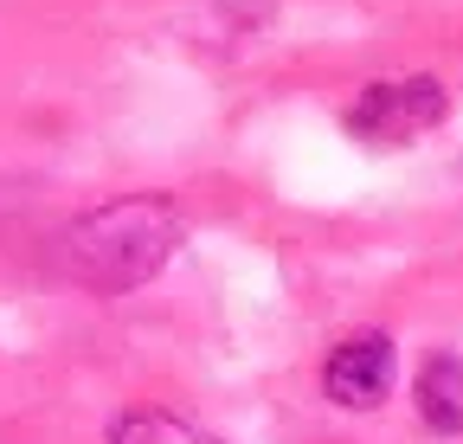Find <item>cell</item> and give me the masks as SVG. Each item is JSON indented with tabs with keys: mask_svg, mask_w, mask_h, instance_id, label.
<instances>
[{
	"mask_svg": "<svg viewBox=\"0 0 463 444\" xmlns=\"http://www.w3.org/2000/svg\"><path fill=\"white\" fill-rule=\"evenodd\" d=\"M181 245V213L167 194H123L109 206H90L58 232V270L97 297H123L174 258Z\"/></svg>",
	"mask_w": 463,
	"mask_h": 444,
	"instance_id": "6da1fadb",
	"label": "cell"
},
{
	"mask_svg": "<svg viewBox=\"0 0 463 444\" xmlns=\"http://www.w3.org/2000/svg\"><path fill=\"white\" fill-rule=\"evenodd\" d=\"M444 123V84L438 78H399V84H367L347 109V136H361L373 148H392L405 136H419Z\"/></svg>",
	"mask_w": 463,
	"mask_h": 444,
	"instance_id": "7a4b0ae2",
	"label": "cell"
},
{
	"mask_svg": "<svg viewBox=\"0 0 463 444\" xmlns=\"http://www.w3.org/2000/svg\"><path fill=\"white\" fill-rule=\"evenodd\" d=\"M322 386H328L335 406H354V412L380 406L386 386H392V342L380 335V328L335 342V354H328V367H322Z\"/></svg>",
	"mask_w": 463,
	"mask_h": 444,
	"instance_id": "3957f363",
	"label": "cell"
},
{
	"mask_svg": "<svg viewBox=\"0 0 463 444\" xmlns=\"http://www.w3.org/2000/svg\"><path fill=\"white\" fill-rule=\"evenodd\" d=\"M419 419L431 431H463V361L457 354H431L419 367Z\"/></svg>",
	"mask_w": 463,
	"mask_h": 444,
	"instance_id": "277c9868",
	"label": "cell"
},
{
	"mask_svg": "<svg viewBox=\"0 0 463 444\" xmlns=\"http://www.w3.org/2000/svg\"><path fill=\"white\" fill-rule=\"evenodd\" d=\"M109 444H219V438H206L200 425L174 419V412H123L109 425Z\"/></svg>",
	"mask_w": 463,
	"mask_h": 444,
	"instance_id": "5b68a950",
	"label": "cell"
}]
</instances>
